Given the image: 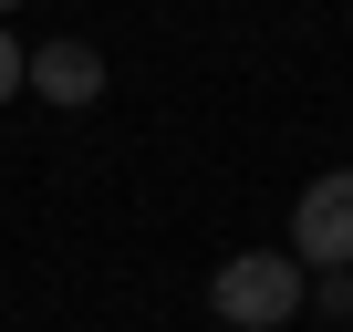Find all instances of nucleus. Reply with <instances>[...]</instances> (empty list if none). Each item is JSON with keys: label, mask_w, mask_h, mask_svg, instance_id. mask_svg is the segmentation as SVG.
Segmentation results:
<instances>
[{"label": "nucleus", "mask_w": 353, "mask_h": 332, "mask_svg": "<svg viewBox=\"0 0 353 332\" xmlns=\"http://www.w3.org/2000/svg\"><path fill=\"white\" fill-rule=\"evenodd\" d=\"M291 260H301V270H353V166H332V177L301 187V208H291Z\"/></svg>", "instance_id": "f03ea898"}, {"label": "nucleus", "mask_w": 353, "mask_h": 332, "mask_svg": "<svg viewBox=\"0 0 353 332\" xmlns=\"http://www.w3.org/2000/svg\"><path fill=\"white\" fill-rule=\"evenodd\" d=\"M11 94H21V42L0 32V104H11Z\"/></svg>", "instance_id": "39448f33"}, {"label": "nucleus", "mask_w": 353, "mask_h": 332, "mask_svg": "<svg viewBox=\"0 0 353 332\" xmlns=\"http://www.w3.org/2000/svg\"><path fill=\"white\" fill-rule=\"evenodd\" d=\"M21 94H42V104H94L104 94V52L94 42H42V52H21Z\"/></svg>", "instance_id": "7ed1b4c3"}, {"label": "nucleus", "mask_w": 353, "mask_h": 332, "mask_svg": "<svg viewBox=\"0 0 353 332\" xmlns=\"http://www.w3.org/2000/svg\"><path fill=\"white\" fill-rule=\"evenodd\" d=\"M312 311H322V322H353V270H332V280L312 291Z\"/></svg>", "instance_id": "20e7f679"}, {"label": "nucleus", "mask_w": 353, "mask_h": 332, "mask_svg": "<svg viewBox=\"0 0 353 332\" xmlns=\"http://www.w3.org/2000/svg\"><path fill=\"white\" fill-rule=\"evenodd\" d=\"M0 11H21V0H0Z\"/></svg>", "instance_id": "423d86ee"}, {"label": "nucleus", "mask_w": 353, "mask_h": 332, "mask_svg": "<svg viewBox=\"0 0 353 332\" xmlns=\"http://www.w3.org/2000/svg\"><path fill=\"white\" fill-rule=\"evenodd\" d=\"M208 311L229 332H291L301 322V260L291 249H239L208 270Z\"/></svg>", "instance_id": "f257e3e1"}]
</instances>
